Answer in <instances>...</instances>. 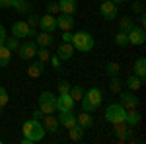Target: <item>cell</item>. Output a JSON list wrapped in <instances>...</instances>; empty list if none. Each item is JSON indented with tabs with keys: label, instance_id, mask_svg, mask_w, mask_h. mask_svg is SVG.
Here are the masks:
<instances>
[{
	"label": "cell",
	"instance_id": "obj_34",
	"mask_svg": "<svg viewBox=\"0 0 146 144\" xmlns=\"http://www.w3.org/2000/svg\"><path fill=\"white\" fill-rule=\"evenodd\" d=\"M25 23H27L29 27H37V25H39V16H37V14H33V12H31V14H27Z\"/></svg>",
	"mask_w": 146,
	"mask_h": 144
},
{
	"label": "cell",
	"instance_id": "obj_37",
	"mask_svg": "<svg viewBox=\"0 0 146 144\" xmlns=\"http://www.w3.org/2000/svg\"><path fill=\"white\" fill-rule=\"evenodd\" d=\"M80 103H82V111H88V113H94V111H98V107H94L90 101L86 100V98H82L80 100Z\"/></svg>",
	"mask_w": 146,
	"mask_h": 144
},
{
	"label": "cell",
	"instance_id": "obj_40",
	"mask_svg": "<svg viewBox=\"0 0 146 144\" xmlns=\"http://www.w3.org/2000/svg\"><path fill=\"white\" fill-rule=\"evenodd\" d=\"M133 12H135V14H144V4H142L140 0H136L135 4H133Z\"/></svg>",
	"mask_w": 146,
	"mask_h": 144
},
{
	"label": "cell",
	"instance_id": "obj_39",
	"mask_svg": "<svg viewBox=\"0 0 146 144\" xmlns=\"http://www.w3.org/2000/svg\"><path fill=\"white\" fill-rule=\"evenodd\" d=\"M49 62L53 64V68H55V70H60V64H62V60L58 58V55H51V58H49Z\"/></svg>",
	"mask_w": 146,
	"mask_h": 144
},
{
	"label": "cell",
	"instance_id": "obj_5",
	"mask_svg": "<svg viewBox=\"0 0 146 144\" xmlns=\"http://www.w3.org/2000/svg\"><path fill=\"white\" fill-rule=\"evenodd\" d=\"M18 56L22 58V60H31L37 53V43H35V39H27L25 43H20L18 47Z\"/></svg>",
	"mask_w": 146,
	"mask_h": 144
},
{
	"label": "cell",
	"instance_id": "obj_23",
	"mask_svg": "<svg viewBox=\"0 0 146 144\" xmlns=\"http://www.w3.org/2000/svg\"><path fill=\"white\" fill-rule=\"evenodd\" d=\"M12 8H16V12L27 16V14L33 12V4H31L29 0H14V6H12Z\"/></svg>",
	"mask_w": 146,
	"mask_h": 144
},
{
	"label": "cell",
	"instance_id": "obj_10",
	"mask_svg": "<svg viewBox=\"0 0 146 144\" xmlns=\"http://www.w3.org/2000/svg\"><path fill=\"white\" fill-rule=\"evenodd\" d=\"M39 27L41 31H47V33H53L56 29V16H51V14H43L39 18Z\"/></svg>",
	"mask_w": 146,
	"mask_h": 144
},
{
	"label": "cell",
	"instance_id": "obj_30",
	"mask_svg": "<svg viewBox=\"0 0 146 144\" xmlns=\"http://www.w3.org/2000/svg\"><path fill=\"white\" fill-rule=\"evenodd\" d=\"M68 94L72 96V100H74V101H80L82 98H84L86 90L82 88V86H78V84H76V86H70V92H68Z\"/></svg>",
	"mask_w": 146,
	"mask_h": 144
},
{
	"label": "cell",
	"instance_id": "obj_26",
	"mask_svg": "<svg viewBox=\"0 0 146 144\" xmlns=\"http://www.w3.org/2000/svg\"><path fill=\"white\" fill-rule=\"evenodd\" d=\"M136 23L133 18H129V16H123V18H119V31H123V33H129L133 27H135Z\"/></svg>",
	"mask_w": 146,
	"mask_h": 144
},
{
	"label": "cell",
	"instance_id": "obj_3",
	"mask_svg": "<svg viewBox=\"0 0 146 144\" xmlns=\"http://www.w3.org/2000/svg\"><path fill=\"white\" fill-rule=\"evenodd\" d=\"M39 111L43 115H51V113H56V96L53 92H41L39 96Z\"/></svg>",
	"mask_w": 146,
	"mask_h": 144
},
{
	"label": "cell",
	"instance_id": "obj_16",
	"mask_svg": "<svg viewBox=\"0 0 146 144\" xmlns=\"http://www.w3.org/2000/svg\"><path fill=\"white\" fill-rule=\"evenodd\" d=\"M41 119H43L41 125H43V129H45L47 133H56V131H58L60 125H58V119H56L53 113H51V115H43Z\"/></svg>",
	"mask_w": 146,
	"mask_h": 144
},
{
	"label": "cell",
	"instance_id": "obj_18",
	"mask_svg": "<svg viewBox=\"0 0 146 144\" xmlns=\"http://www.w3.org/2000/svg\"><path fill=\"white\" fill-rule=\"evenodd\" d=\"M142 121V115H140V111L133 107V109H127V115H125V123L129 125V127H136L138 123Z\"/></svg>",
	"mask_w": 146,
	"mask_h": 144
},
{
	"label": "cell",
	"instance_id": "obj_21",
	"mask_svg": "<svg viewBox=\"0 0 146 144\" xmlns=\"http://www.w3.org/2000/svg\"><path fill=\"white\" fill-rule=\"evenodd\" d=\"M76 123H78L82 129H92L94 127V115L92 113H88V111H82L80 115H76Z\"/></svg>",
	"mask_w": 146,
	"mask_h": 144
},
{
	"label": "cell",
	"instance_id": "obj_9",
	"mask_svg": "<svg viewBox=\"0 0 146 144\" xmlns=\"http://www.w3.org/2000/svg\"><path fill=\"white\" fill-rule=\"evenodd\" d=\"M100 14L105 20H109V22L117 20V4L111 2V0H103L101 6H100Z\"/></svg>",
	"mask_w": 146,
	"mask_h": 144
},
{
	"label": "cell",
	"instance_id": "obj_7",
	"mask_svg": "<svg viewBox=\"0 0 146 144\" xmlns=\"http://www.w3.org/2000/svg\"><path fill=\"white\" fill-rule=\"evenodd\" d=\"M74 105L76 101L72 100L70 94H58L56 96V111L62 113V111H74Z\"/></svg>",
	"mask_w": 146,
	"mask_h": 144
},
{
	"label": "cell",
	"instance_id": "obj_35",
	"mask_svg": "<svg viewBox=\"0 0 146 144\" xmlns=\"http://www.w3.org/2000/svg\"><path fill=\"white\" fill-rule=\"evenodd\" d=\"M45 10H47V14H51V16H56V14H60V10H58V2H47Z\"/></svg>",
	"mask_w": 146,
	"mask_h": 144
},
{
	"label": "cell",
	"instance_id": "obj_11",
	"mask_svg": "<svg viewBox=\"0 0 146 144\" xmlns=\"http://www.w3.org/2000/svg\"><path fill=\"white\" fill-rule=\"evenodd\" d=\"M29 29H31V27L25 23V20H23V22H14V23H12V29H10V31H12L14 37L23 39V37H29Z\"/></svg>",
	"mask_w": 146,
	"mask_h": 144
},
{
	"label": "cell",
	"instance_id": "obj_48",
	"mask_svg": "<svg viewBox=\"0 0 146 144\" xmlns=\"http://www.w3.org/2000/svg\"><path fill=\"white\" fill-rule=\"evenodd\" d=\"M100 2H103V0H100Z\"/></svg>",
	"mask_w": 146,
	"mask_h": 144
},
{
	"label": "cell",
	"instance_id": "obj_19",
	"mask_svg": "<svg viewBox=\"0 0 146 144\" xmlns=\"http://www.w3.org/2000/svg\"><path fill=\"white\" fill-rule=\"evenodd\" d=\"M35 43H37V47H51L55 43V37H53V33L39 31V33H35Z\"/></svg>",
	"mask_w": 146,
	"mask_h": 144
},
{
	"label": "cell",
	"instance_id": "obj_41",
	"mask_svg": "<svg viewBox=\"0 0 146 144\" xmlns=\"http://www.w3.org/2000/svg\"><path fill=\"white\" fill-rule=\"evenodd\" d=\"M12 6H14V0H0V8L2 10H8Z\"/></svg>",
	"mask_w": 146,
	"mask_h": 144
},
{
	"label": "cell",
	"instance_id": "obj_27",
	"mask_svg": "<svg viewBox=\"0 0 146 144\" xmlns=\"http://www.w3.org/2000/svg\"><path fill=\"white\" fill-rule=\"evenodd\" d=\"M12 60V51L6 47V45H0V68L8 66Z\"/></svg>",
	"mask_w": 146,
	"mask_h": 144
},
{
	"label": "cell",
	"instance_id": "obj_20",
	"mask_svg": "<svg viewBox=\"0 0 146 144\" xmlns=\"http://www.w3.org/2000/svg\"><path fill=\"white\" fill-rule=\"evenodd\" d=\"M43 72H45V62H41V60H35L27 66V76L29 78H39L43 76Z\"/></svg>",
	"mask_w": 146,
	"mask_h": 144
},
{
	"label": "cell",
	"instance_id": "obj_12",
	"mask_svg": "<svg viewBox=\"0 0 146 144\" xmlns=\"http://www.w3.org/2000/svg\"><path fill=\"white\" fill-rule=\"evenodd\" d=\"M74 16H70V14H58L56 16V27L58 29H62V31H70L72 27H74Z\"/></svg>",
	"mask_w": 146,
	"mask_h": 144
},
{
	"label": "cell",
	"instance_id": "obj_33",
	"mask_svg": "<svg viewBox=\"0 0 146 144\" xmlns=\"http://www.w3.org/2000/svg\"><path fill=\"white\" fill-rule=\"evenodd\" d=\"M115 45L117 47H127L129 45V35L123 33V31H117V35H115Z\"/></svg>",
	"mask_w": 146,
	"mask_h": 144
},
{
	"label": "cell",
	"instance_id": "obj_13",
	"mask_svg": "<svg viewBox=\"0 0 146 144\" xmlns=\"http://www.w3.org/2000/svg\"><path fill=\"white\" fill-rule=\"evenodd\" d=\"M84 98L90 101L94 107H98V109H100L101 101H103V94H101V90H100V88H96V86H94V88H90L88 92H86V94H84Z\"/></svg>",
	"mask_w": 146,
	"mask_h": 144
},
{
	"label": "cell",
	"instance_id": "obj_2",
	"mask_svg": "<svg viewBox=\"0 0 146 144\" xmlns=\"http://www.w3.org/2000/svg\"><path fill=\"white\" fill-rule=\"evenodd\" d=\"M70 43L80 53H90L94 49V45H96V41H94L92 33H88V31H76V33H72V41Z\"/></svg>",
	"mask_w": 146,
	"mask_h": 144
},
{
	"label": "cell",
	"instance_id": "obj_1",
	"mask_svg": "<svg viewBox=\"0 0 146 144\" xmlns=\"http://www.w3.org/2000/svg\"><path fill=\"white\" fill-rule=\"evenodd\" d=\"M22 133H23V144H35V142H41L43 138H45L47 131L43 129V125L39 119H27V121L23 123L22 127Z\"/></svg>",
	"mask_w": 146,
	"mask_h": 144
},
{
	"label": "cell",
	"instance_id": "obj_38",
	"mask_svg": "<svg viewBox=\"0 0 146 144\" xmlns=\"http://www.w3.org/2000/svg\"><path fill=\"white\" fill-rule=\"evenodd\" d=\"M70 86H72L70 82L60 80V82H58V94H68V92H70Z\"/></svg>",
	"mask_w": 146,
	"mask_h": 144
},
{
	"label": "cell",
	"instance_id": "obj_29",
	"mask_svg": "<svg viewBox=\"0 0 146 144\" xmlns=\"http://www.w3.org/2000/svg\"><path fill=\"white\" fill-rule=\"evenodd\" d=\"M51 55H53V53L49 51V47H37V53H35L37 60H41V62H49Z\"/></svg>",
	"mask_w": 146,
	"mask_h": 144
},
{
	"label": "cell",
	"instance_id": "obj_15",
	"mask_svg": "<svg viewBox=\"0 0 146 144\" xmlns=\"http://www.w3.org/2000/svg\"><path fill=\"white\" fill-rule=\"evenodd\" d=\"M74 51H76V49L72 47V43H64V41L56 47V55H58L60 60H70L72 55H74Z\"/></svg>",
	"mask_w": 146,
	"mask_h": 144
},
{
	"label": "cell",
	"instance_id": "obj_43",
	"mask_svg": "<svg viewBox=\"0 0 146 144\" xmlns=\"http://www.w3.org/2000/svg\"><path fill=\"white\" fill-rule=\"evenodd\" d=\"M60 39H62L64 43H70V41H72V33H70V31H62V35H60Z\"/></svg>",
	"mask_w": 146,
	"mask_h": 144
},
{
	"label": "cell",
	"instance_id": "obj_8",
	"mask_svg": "<svg viewBox=\"0 0 146 144\" xmlns=\"http://www.w3.org/2000/svg\"><path fill=\"white\" fill-rule=\"evenodd\" d=\"M129 45H135V47H140V45L146 43V33H144V27H138L135 25L131 31H129Z\"/></svg>",
	"mask_w": 146,
	"mask_h": 144
},
{
	"label": "cell",
	"instance_id": "obj_45",
	"mask_svg": "<svg viewBox=\"0 0 146 144\" xmlns=\"http://www.w3.org/2000/svg\"><path fill=\"white\" fill-rule=\"evenodd\" d=\"M31 117H33V119H41V117H43V113H41V111L37 109V111L33 113V115H31Z\"/></svg>",
	"mask_w": 146,
	"mask_h": 144
},
{
	"label": "cell",
	"instance_id": "obj_25",
	"mask_svg": "<svg viewBox=\"0 0 146 144\" xmlns=\"http://www.w3.org/2000/svg\"><path fill=\"white\" fill-rule=\"evenodd\" d=\"M70 133H68V136H70V140L72 142H82L84 140V134H86V129H82L78 123L72 127V129H68Z\"/></svg>",
	"mask_w": 146,
	"mask_h": 144
},
{
	"label": "cell",
	"instance_id": "obj_4",
	"mask_svg": "<svg viewBox=\"0 0 146 144\" xmlns=\"http://www.w3.org/2000/svg\"><path fill=\"white\" fill-rule=\"evenodd\" d=\"M125 115H127V109H125L121 103H111V105H107V109H105V121L115 125V123L125 121Z\"/></svg>",
	"mask_w": 146,
	"mask_h": 144
},
{
	"label": "cell",
	"instance_id": "obj_17",
	"mask_svg": "<svg viewBox=\"0 0 146 144\" xmlns=\"http://www.w3.org/2000/svg\"><path fill=\"white\" fill-rule=\"evenodd\" d=\"M58 125L64 127V129H72V127L76 125V115H74V111H62V113L58 115Z\"/></svg>",
	"mask_w": 146,
	"mask_h": 144
},
{
	"label": "cell",
	"instance_id": "obj_28",
	"mask_svg": "<svg viewBox=\"0 0 146 144\" xmlns=\"http://www.w3.org/2000/svg\"><path fill=\"white\" fill-rule=\"evenodd\" d=\"M103 68H105V74H107L109 78H111V76H119V74H121V64H119V62H115V60L107 62Z\"/></svg>",
	"mask_w": 146,
	"mask_h": 144
},
{
	"label": "cell",
	"instance_id": "obj_46",
	"mask_svg": "<svg viewBox=\"0 0 146 144\" xmlns=\"http://www.w3.org/2000/svg\"><path fill=\"white\" fill-rule=\"evenodd\" d=\"M111 2H115V4H117V6H119V4H125V2H127V0H111Z\"/></svg>",
	"mask_w": 146,
	"mask_h": 144
},
{
	"label": "cell",
	"instance_id": "obj_31",
	"mask_svg": "<svg viewBox=\"0 0 146 144\" xmlns=\"http://www.w3.org/2000/svg\"><path fill=\"white\" fill-rule=\"evenodd\" d=\"M121 88H123L121 78H119V76H111V80H109V92H111V94H119Z\"/></svg>",
	"mask_w": 146,
	"mask_h": 144
},
{
	"label": "cell",
	"instance_id": "obj_42",
	"mask_svg": "<svg viewBox=\"0 0 146 144\" xmlns=\"http://www.w3.org/2000/svg\"><path fill=\"white\" fill-rule=\"evenodd\" d=\"M6 37H8V33H6V27H4V25L0 23V45H4Z\"/></svg>",
	"mask_w": 146,
	"mask_h": 144
},
{
	"label": "cell",
	"instance_id": "obj_22",
	"mask_svg": "<svg viewBox=\"0 0 146 144\" xmlns=\"http://www.w3.org/2000/svg\"><path fill=\"white\" fill-rule=\"evenodd\" d=\"M123 84L129 88V92H138V90L144 86V80H142V78H138L136 74H131V76L127 78V82H123Z\"/></svg>",
	"mask_w": 146,
	"mask_h": 144
},
{
	"label": "cell",
	"instance_id": "obj_24",
	"mask_svg": "<svg viewBox=\"0 0 146 144\" xmlns=\"http://www.w3.org/2000/svg\"><path fill=\"white\" fill-rule=\"evenodd\" d=\"M133 68H135V74H136V76L144 80V76H146V58H144L142 55L136 56V58H135V64H133Z\"/></svg>",
	"mask_w": 146,
	"mask_h": 144
},
{
	"label": "cell",
	"instance_id": "obj_32",
	"mask_svg": "<svg viewBox=\"0 0 146 144\" xmlns=\"http://www.w3.org/2000/svg\"><path fill=\"white\" fill-rule=\"evenodd\" d=\"M20 43H22V41H20L18 37H14V35H12V37H6V41H4V45H6V47L10 49L12 53H16V51H18Z\"/></svg>",
	"mask_w": 146,
	"mask_h": 144
},
{
	"label": "cell",
	"instance_id": "obj_47",
	"mask_svg": "<svg viewBox=\"0 0 146 144\" xmlns=\"http://www.w3.org/2000/svg\"><path fill=\"white\" fill-rule=\"evenodd\" d=\"M2 109H4V107H0V113H2Z\"/></svg>",
	"mask_w": 146,
	"mask_h": 144
},
{
	"label": "cell",
	"instance_id": "obj_14",
	"mask_svg": "<svg viewBox=\"0 0 146 144\" xmlns=\"http://www.w3.org/2000/svg\"><path fill=\"white\" fill-rule=\"evenodd\" d=\"M58 10H60V14L76 16V12H78V0H58Z\"/></svg>",
	"mask_w": 146,
	"mask_h": 144
},
{
	"label": "cell",
	"instance_id": "obj_44",
	"mask_svg": "<svg viewBox=\"0 0 146 144\" xmlns=\"http://www.w3.org/2000/svg\"><path fill=\"white\" fill-rule=\"evenodd\" d=\"M146 25V16L144 14H138V27H144Z\"/></svg>",
	"mask_w": 146,
	"mask_h": 144
},
{
	"label": "cell",
	"instance_id": "obj_36",
	"mask_svg": "<svg viewBox=\"0 0 146 144\" xmlns=\"http://www.w3.org/2000/svg\"><path fill=\"white\" fill-rule=\"evenodd\" d=\"M8 101H10V96H8V92H6V88H4V86H0V107H4Z\"/></svg>",
	"mask_w": 146,
	"mask_h": 144
},
{
	"label": "cell",
	"instance_id": "obj_6",
	"mask_svg": "<svg viewBox=\"0 0 146 144\" xmlns=\"http://www.w3.org/2000/svg\"><path fill=\"white\" fill-rule=\"evenodd\" d=\"M119 103L123 105L125 109H133L140 105V100L136 98L135 92H119Z\"/></svg>",
	"mask_w": 146,
	"mask_h": 144
}]
</instances>
